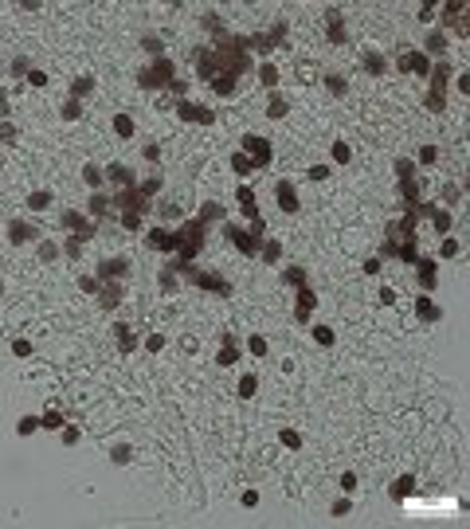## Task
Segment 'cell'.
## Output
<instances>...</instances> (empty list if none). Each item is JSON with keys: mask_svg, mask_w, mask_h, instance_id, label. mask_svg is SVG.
Wrapping results in <instances>:
<instances>
[{"mask_svg": "<svg viewBox=\"0 0 470 529\" xmlns=\"http://www.w3.org/2000/svg\"><path fill=\"white\" fill-rule=\"evenodd\" d=\"M243 145H247V153L255 157V165H266V161H270V145H266L262 137H251V133H247V137H243Z\"/></svg>", "mask_w": 470, "mask_h": 529, "instance_id": "1", "label": "cell"}, {"mask_svg": "<svg viewBox=\"0 0 470 529\" xmlns=\"http://www.w3.org/2000/svg\"><path fill=\"white\" fill-rule=\"evenodd\" d=\"M278 204L286 212H298V200H294V188L290 184H278Z\"/></svg>", "mask_w": 470, "mask_h": 529, "instance_id": "2", "label": "cell"}, {"mask_svg": "<svg viewBox=\"0 0 470 529\" xmlns=\"http://www.w3.org/2000/svg\"><path fill=\"white\" fill-rule=\"evenodd\" d=\"M419 282H423V286H427V290H431V286H435V263H427V259H423V263H419Z\"/></svg>", "mask_w": 470, "mask_h": 529, "instance_id": "3", "label": "cell"}, {"mask_svg": "<svg viewBox=\"0 0 470 529\" xmlns=\"http://www.w3.org/2000/svg\"><path fill=\"white\" fill-rule=\"evenodd\" d=\"M255 388H259V380H255V376H243V380H239V396H243V400H251V396H255Z\"/></svg>", "mask_w": 470, "mask_h": 529, "instance_id": "4", "label": "cell"}, {"mask_svg": "<svg viewBox=\"0 0 470 529\" xmlns=\"http://www.w3.org/2000/svg\"><path fill=\"white\" fill-rule=\"evenodd\" d=\"M412 486H416V478L408 475V478H400L396 486H392V498H404V494H412Z\"/></svg>", "mask_w": 470, "mask_h": 529, "instance_id": "5", "label": "cell"}, {"mask_svg": "<svg viewBox=\"0 0 470 529\" xmlns=\"http://www.w3.org/2000/svg\"><path fill=\"white\" fill-rule=\"evenodd\" d=\"M400 67H404V71H427V63H423L419 55H404V59H400Z\"/></svg>", "mask_w": 470, "mask_h": 529, "instance_id": "6", "label": "cell"}, {"mask_svg": "<svg viewBox=\"0 0 470 529\" xmlns=\"http://www.w3.org/2000/svg\"><path fill=\"white\" fill-rule=\"evenodd\" d=\"M416 310H419V317H423V321H435V317H439V310H435L427 298H419V306H416Z\"/></svg>", "mask_w": 470, "mask_h": 529, "instance_id": "7", "label": "cell"}, {"mask_svg": "<svg viewBox=\"0 0 470 529\" xmlns=\"http://www.w3.org/2000/svg\"><path fill=\"white\" fill-rule=\"evenodd\" d=\"M114 130H118L122 137H129V133H133V122H129L126 114H118V118H114Z\"/></svg>", "mask_w": 470, "mask_h": 529, "instance_id": "8", "label": "cell"}, {"mask_svg": "<svg viewBox=\"0 0 470 529\" xmlns=\"http://www.w3.org/2000/svg\"><path fill=\"white\" fill-rule=\"evenodd\" d=\"M313 337H317V341H321V345H333V333H329V329H325V325H313Z\"/></svg>", "mask_w": 470, "mask_h": 529, "instance_id": "9", "label": "cell"}, {"mask_svg": "<svg viewBox=\"0 0 470 529\" xmlns=\"http://www.w3.org/2000/svg\"><path fill=\"white\" fill-rule=\"evenodd\" d=\"M266 114H270V118H282V114H286V102H282V98H270V110H266Z\"/></svg>", "mask_w": 470, "mask_h": 529, "instance_id": "10", "label": "cell"}, {"mask_svg": "<svg viewBox=\"0 0 470 529\" xmlns=\"http://www.w3.org/2000/svg\"><path fill=\"white\" fill-rule=\"evenodd\" d=\"M36 427H40V420H32V416H24V420H20V435H28V431H36Z\"/></svg>", "mask_w": 470, "mask_h": 529, "instance_id": "11", "label": "cell"}, {"mask_svg": "<svg viewBox=\"0 0 470 529\" xmlns=\"http://www.w3.org/2000/svg\"><path fill=\"white\" fill-rule=\"evenodd\" d=\"M262 83L274 87V83H278V71H274V67H262Z\"/></svg>", "mask_w": 470, "mask_h": 529, "instance_id": "12", "label": "cell"}, {"mask_svg": "<svg viewBox=\"0 0 470 529\" xmlns=\"http://www.w3.org/2000/svg\"><path fill=\"white\" fill-rule=\"evenodd\" d=\"M47 204H51L47 192H36V196H32V208H47Z\"/></svg>", "mask_w": 470, "mask_h": 529, "instance_id": "13", "label": "cell"}, {"mask_svg": "<svg viewBox=\"0 0 470 529\" xmlns=\"http://www.w3.org/2000/svg\"><path fill=\"white\" fill-rule=\"evenodd\" d=\"M118 345H122V349H133V333L122 329V333H118Z\"/></svg>", "mask_w": 470, "mask_h": 529, "instance_id": "14", "label": "cell"}, {"mask_svg": "<svg viewBox=\"0 0 470 529\" xmlns=\"http://www.w3.org/2000/svg\"><path fill=\"white\" fill-rule=\"evenodd\" d=\"M310 176H313V180H325V176H329V165H313Z\"/></svg>", "mask_w": 470, "mask_h": 529, "instance_id": "15", "label": "cell"}, {"mask_svg": "<svg viewBox=\"0 0 470 529\" xmlns=\"http://www.w3.org/2000/svg\"><path fill=\"white\" fill-rule=\"evenodd\" d=\"M333 157H337V161H349V157H353V153H349V145L341 141V145H333Z\"/></svg>", "mask_w": 470, "mask_h": 529, "instance_id": "16", "label": "cell"}, {"mask_svg": "<svg viewBox=\"0 0 470 529\" xmlns=\"http://www.w3.org/2000/svg\"><path fill=\"white\" fill-rule=\"evenodd\" d=\"M231 165H235V173H251V165H247L243 153H239V157H231Z\"/></svg>", "mask_w": 470, "mask_h": 529, "instance_id": "17", "label": "cell"}, {"mask_svg": "<svg viewBox=\"0 0 470 529\" xmlns=\"http://www.w3.org/2000/svg\"><path fill=\"white\" fill-rule=\"evenodd\" d=\"M110 176H114V180H126V184H129V173H126L122 165H114V169H110Z\"/></svg>", "mask_w": 470, "mask_h": 529, "instance_id": "18", "label": "cell"}, {"mask_svg": "<svg viewBox=\"0 0 470 529\" xmlns=\"http://www.w3.org/2000/svg\"><path fill=\"white\" fill-rule=\"evenodd\" d=\"M12 353H16V357H28V353H32V345H28V341H16V345H12Z\"/></svg>", "mask_w": 470, "mask_h": 529, "instance_id": "19", "label": "cell"}, {"mask_svg": "<svg viewBox=\"0 0 470 529\" xmlns=\"http://www.w3.org/2000/svg\"><path fill=\"white\" fill-rule=\"evenodd\" d=\"M86 180H90V184H98V180H102V173H98L94 165H86Z\"/></svg>", "mask_w": 470, "mask_h": 529, "instance_id": "20", "label": "cell"}, {"mask_svg": "<svg viewBox=\"0 0 470 529\" xmlns=\"http://www.w3.org/2000/svg\"><path fill=\"white\" fill-rule=\"evenodd\" d=\"M219 365H235V349H231V345L223 349V357H219Z\"/></svg>", "mask_w": 470, "mask_h": 529, "instance_id": "21", "label": "cell"}]
</instances>
